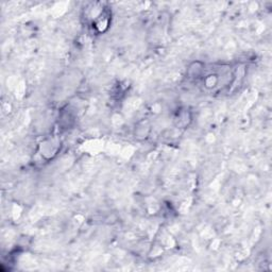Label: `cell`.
Returning a JSON list of instances; mask_svg holds the SVG:
<instances>
[{
  "mask_svg": "<svg viewBox=\"0 0 272 272\" xmlns=\"http://www.w3.org/2000/svg\"><path fill=\"white\" fill-rule=\"evenodd\" d=\"M62 142L58 136H51V138H47L42 140L38 144V153L40 154L42 158L45 160H50L54 158L58 153L61 150Z\"/></svg>",
  "mask_w": 272,
  "mask_h": 272,
  "instance_id": "cell-1",
  "label": "cell"
},
{
  "mask_svg": "<svg viewBox=\"0 0 272 272\" xmlns=\"http://www.w3.org/2000/svg\"><path fill=\"white\" fill-rule=\"evenodd\" d=\"M203 86L208 90H212L219 86L220 83V74L217 72H210L208 74H204L201 79Z\"/></svg>",
  "mask_w": 272,
  "mask_h": 272,
  "instance_id": "cell-5",
  "label": "cell"
},
{
  "mask_svg": "<svg viewBox=\"0 0 272 272\" xmlns=\"http://www.w3.org/2000/svg\"><path fill=\"white\" fill-rule=\"evenodd\" d=\"M192 122V113L188 108H180L174 117V124L178 129H187Z\"/></svg>",
  "mask_w": 272,
  "mask_h": 272,
  "instance_id": "cell-3",
  "label": "cell"
},
{
  "mask_svg": "<svg viewBox=\"0 0 272 272\" xmlns=\"http://www.w3.org/2000/svg\"><path fill=\"white\" fill-rule=\"evenodd\" d=\"M110 22H112V12H110L108 8L106 6L90 24L92 31L96 34H102L108 30Z\"/></svg>",
  "mask_w": 272,
  "mask_h": 272,
  "instance_id": "cell-2",
  "label": "cell"
},
{
  "mask_svg": "<svg viewBox=\"0 0 272 272\" xmlns=\"http://www.w3.org/2000/svg\"><path fill=\"white\" fill-rule=\"evenodd\" d=\"M206 74V64L201 61H194L186 68V78L190 80H201Z\"/></svg>",
  "mask_w": 272,
  "mask_h": 272,
  "instance_id": "cell-4",
  "label": "cell"
},
{
  "mask_svg": "<svg viewBox=\"0 0 272 272\" xmlns=\"http://www.w3.org/2000/svg\"><path fill=\"white\" fill-rule=\"evenodd\" d=\"M151 132V126L148 122H140L138 124V128H135V138H138L140 140H146L148 138V136Z\"/></svg>",
  "mask_w": 272,
  "mask_h": 272,
  "instance_id": "cell-7",
  "label": "cell"
},
{
  "mask_svg": "<svg viewBox=\"0 0 272 272\" xmlns=\"http://www.w3.org/2000/svg\"><path fill=\"white\" fill-rule=\"evenodd\" d=\"M74 122V117L72 115V112L70 110H64L60 114L58 117V126H61V129H68V126H72Z\"/></svg>",
  "mask_w": 272,
  "mask_h": 272,
  "instance_id": "cell-6",
  "label": "cell"
}]
</instances>
